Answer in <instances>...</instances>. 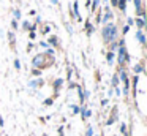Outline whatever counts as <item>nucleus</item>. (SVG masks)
<instances>
[{
  "label": "nucleus",
  "instance_id": "obj_26",
  "mask_svg": "<svg viewBox=\"0 0 147 136\" xmlns=\"http://www.w3.org/2000/svg\"><path fill=\"white\" fill-rule=\"evenodd\" d=\"M43 136H48V135H43Z\"/></svg>",
  "mask_w": 147,
  "mask_h": 136
},
{
  "label": "nucleus",
  "instance_id": "obj_20",
  "mask_svg": "<svg viewBox=\"0 0 147 136\" xmlns=\"http://www.w3.org/2000/svg\"><path fill=\"white\" fill-rule=\"evenodd\" d=\"M125 127H127V125H123V123L120 125V133H123V135L127 133V128H125Z\"/></svg>",
  "mask_w": 147,
  "mask_h": 136
},
{
  "label": "nucleus",
  "instance_id": "obj_14",
  "mask_svg": "<svg viewBox=\"0 0 147 136\" xmlns=\"http://www.w3.org/2000/svg\"><path fill=\"white\" fill-rule=\"evenodd\" d=\"M92 135H93V128H92V127H89V128H87L86 136H92Z\"/></svg>",
  "mask_w": 147,
  "mask_h": 136
},
{
  "label": "nucleus",
  "instance_id": "obj_16",
  "mask_svg": "<svg viewBox=\"0 0 147 136\" xmlns=\"http://www.w3.org/2000/svg\"><path fill=\"white\" fill-rule=\"evenodd\" d=\"M117 84H119V78H117V76H114V78H112V85L115 87Z\"/></svg>",
  "mask_w": 147,
  "mask_h": 136
},
{
  "label": "nucleus",
  "instance_id": "obj_15",
  "mask_svg": "<svg viewBox=\"0 0 147 136\" xmlns=\"http://www.w3.org/2000/svg\"><path fill=\"white\" fill-rule=\"evenodd\" d=\"M134 71L141 73V71H142V65H136V66H134Z\"/></svg>",
  "mask_w": 147,
  "mask_h": 136
},
{
  "label": "nucleus",
  "instance_id": "obj_10",
  "mask_svg": "<svg viewBox=\"0 0 147 136\" xmlns=\"http://www.w3.org/2000/svg\"><path fill=\"white\" fill-rule=\"evenodd\" d=\"M62 82H63V81H62V79H57V81L54 82V89H59V87H60V85H62Z\"/></svg>",
  "mask_w": 147,
  "mask_h": 136
},
{
  "label": "nucleus",
  "instance_id": "obj_17",
  "mask_svg": "<svg viewBox=\"0 0 147 136\" xmlns=\"http://www.w3.org/2000/svg\"><path fill=\"white\" fill-rule=\"evenodd\" d=\"M98 3H100V0H93V6H92V9H93V11L96 9V6H98Z\"/></svg>",
  "mask_w": 147,
  "mask_h": 136
},
{
  "label": "nucleus",
  "instance_id": "obj_11",
  "mask_svg": "<svg viewBox=\"0 0 147 136\" xmlns=\"http://www.w3.org/2000/svg\"><path fill=\"white\" fill-rule=\"evenodd\" d=\"M136 24H138V27H139V28H142L144 27V19H138Z\"/></svg>",
  "mask_w": 147,
  "mask_h": 136
},
{
  "label": "nucleus",
  "instance_id": "obj_23",
  "mask_svg": "<svg viewBox=\"0 0 147 136\" xmlns=\"http://www.w3.org/2000/svg\"><path fill=\"white\" fill-rule=\"evenodd\" d=\"M32 74H35V76H38V74H40V70H33V71H32Z\"/></svg>",
  "mask_w": 147,
  "mask_h": 136
},
{
  "label": "nucleus",
  "instance_id": "obj_18",
  "mask_svg": "<svg viewBox=\"0 0 147 136\" xmlns=\"http://www.w3.org/2000/svg\"><path fill=\"white\" fill-rule=\"evenodd\" d=\"M14 18H16V19H21V11H19V9H16V11H14Z\"/></svg>",
  "mask_w": 147,
  "mask_h": 136
},
{
  "label": "nucleus",
  "instance_id": "obj_19",
  "mask_svg": "<svg viewBox=\"0 0 147 136\" xmlns=\"http://www.w3.org/2000/svg\"><path fill=\"white\" fill-rule=\"evenodd\" d=\"M45 104H46V106H51V104H52V98H48V100H45Z\"/></svg>",
  "mask_w": 147,
  "mask_h": 136
},
{
  "label": "nucleus",
  "instance_id": "obj_24",
  "mask_svg": "<svg viewBox=\"0 0 147 136\" xmlns=\"http://www.w3.org/2000/svg\"><path fill=\"white\" fill-rule=\"evenodd\" d=\"M11 25H13V28H18V22H16V21L11 22Z\"/></svg>",
  "mask_w": 147,
  "mask_h": 136
},
{
  "label": "nucleus",
  "instance_id": "obj_22",
  "mask_svg": "<svg viewBox=\"0 0 147 136\" xmlns=\"http://www.w3.org/2000/svg\"><path fill=\"white\" fill-rule=\"evenodd\" d=\"M59 136H63V128H62V127L59 128Z\"/></svg>",
  "mask_w": 147,
  "mask_h": 136
},
{
  "label": "nucleus",
  "instance_id": "obj_21",
  "mask_svg": "<svg viewBox=\"0 0 147 136\" xmlns=\"http://www.w3.org/2000/svg\"><path fill=\"white\" fill-rule=\"evenodd\" d=\"M71 109H73V112H74V114H78V112H79V111H81V109H79V108H78V106H71Z\"/></svg>",
  "mask_w": 147,
  "mask_h": 136
},
{
  "label": "nucleus",
  "instance_id": "obj_4",
  "mask_svg": "<svg viewBox=\"0 0 147 136\" xmlns=\"http://www.w3.org/2000/svg\"><path fill=\"white\" fill-rule=\"evenodd\" d=\"M81 114H82V120H87L90 116H92V112H90L89 109H86V108H82V109H81Z\"/></svg>",
  "mask_w": 147,
  "mask_h": 136
},
{
  "label": "nucleus",
  "instance_id": "obj_6",
  "mask_svg": "<svg viewBox=\"0 0 147 136\" xmlns=\"http://www.w3.org/2000/svg\"><path fill=\"white\" fill-rule=\"evenodd\" d=\"M30 87H40V85H43V79H36V81H30Z\"/></svg>",
  "mask_w": 147,
  "mask_h": 136
},
{
  "label": "nucleus",
  "instance_id": "obj_9",
  "mask_svg": "<svg viewBox=\"0 0 147 136\" xmlns=\"http://www.w3.org/2000/svg\"><path fill=\"white\" fill-rule=\"evenodd\" d=\"M49 43H51V44H54V46H57V37H51V38H49Z\"/></svg>",
  "mask_w": 147,
  "mask_h": 136
},
{
  "label": "nucleus",
  "instance_id": "obj_25",
  "mask_svg": "<svg viewBox=\"0 0 147 136\" xmlns=\"http://www.w3.org/2000/svg\"><path fill=\"white\" fill-rule=\"evenodd\" d=\"M52 3H57V0H52Z\"/></svg>",
  "mask_w": 147,
  "mask_h": 136
},
{
  "label": "nucleus",
  "instance_id": "obj_2",
  "mask_svg": "<svg viewBox=\"0 0 147 136\" xmlns=\"http://www.w3.org/2000/svg\"><path fill=\"white\" fill-rule=\"evenodd\" d=\"M32 65L35 68H46L48 66V60H46V54H38V55L33 57Z\"/></svg>",
  "mask_w": 147,
  "mask_h": 136
},
{
  "label": "nucleus",
  "instance_id": "obj_13",
  "mask_svg": "<svg viewBox=\"0 0 147 136\" xmlns=\"http://www.w3.org/2000/svg\"><path fill=\"white\" fill-rule=\"evenodd\" d=\"M14 68H16V70H21V62H19V60H14Z\"/></svg>",
  "mask_w": 147,
  "mask_h": 136
},
{
  "label": "nucleus",
  "instance_id": "obj_7",
  "mask_svg": "<svg viewBox=\"0 0 147 136\" xmlns=\"http://www.w3.org/2000/svg\"><path fill=\"white\" fill-rule=\"evenodd\" d=\"M111 18H112V13L109 11V9H106V14H105V18H103V22H108Z\"/></svg>",
  "mask_w": 147,
  "mask_h": 136
},
{
  "label": "nucleus",
  "instance_id": "obj_8",
  "mask_svg": "<svg viewBox=\"0 0 147 136\" xmlns=\"http://www.w3.org/2000/svg\"><path fill=\"white\" fill-rule=\"evenodd\" d=\"M86 27H87V33H92L93 32V27H92V24H90V22H86Z\"/></svg>",
  "mask_w": 147,
  "mask_h": 136
},
{
  "label": "nucleus",
  "instance_id": "obj_12",
  "mask_svg": "<svg viewBox=\"0 0 147 136\" xmlns=\"http://www.w3.org/2000/svg\"><path fill=\"white\" fill-rule=\"evenodd\" d=\"M112 59H114V52H108V62L112 63Z\"/></svg>",
  "mask_w": 147,
  "mask_h": 136
},
{
  "label": "nucleus",
  "instance_id": "obj_3",
  "mask_svg": "<svg viewBox=\"0 0 147 136\" xmlns=\"http://www.w3.org/2000/svg\"><path fill=\"white\" fill-rule=\"evenodd\" d=\"M119 44H120V49H119V63H125L127 60H130V57H128L127 49L123 46V41H120Z\"/></svg>",
  "mask_w": 147,
  "mask_h": 136
},
{
  "label": "nucleus",
  "instance_id": "obj_1",
  "mask_svg": "<svg viewBox=\"0 0 147 136\" xmlns=\"http://www.w3.org/2000/svg\"><path fill=\"white\" fill-rule=\"evenodd\" d=\"M117 37V28H115L114 24H106L105 28H103V38H105L106 43H111V41L115 40Z\"/></svg>",
  "mask_w": 147,
  "mask_h": 136
},
{
  "label": "nucleus",
  "instance_id": "obj_5",
  "mask_svg": "<svg viewBox=\"0 0 147 136\" xmlns=\"http://www.w3.org/2000/svg\"><path fill=\"white\" fill-rule=\"evenodd\" d=\"M136 38L139 40V43H141V44L146 43V38H144V35H142V30H138V32H136Z\"/></svg>",
  "mask_w": 147,
  "mask_h": 136
}]
</instances>
